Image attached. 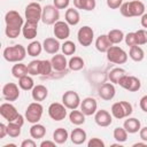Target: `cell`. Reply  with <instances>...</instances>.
<instances>
[{"instance_id": "obj_32", "label": "cell", "mask_w": 147, "mask_h": 147, "mask_svg": "<svg viewBox=\"0 0 147 147\" xmlns=\"http://www.w3.org/2000/svg\"><path fill=\"white\" fill-rule=\"evenodd\" d=\"M11 74H13V76H14L15 78L20 79L21 77H23V76H25V75H29V72H28V65H25V64H23V63H21V62H17L16 64L13 65V68H11Z\"/></svg>"}, {"instance_id": "obj_39", "label": "cell", "mask_w": 147, "mask_h": 147, "mask_svg": "<svg viewBox=\"0 0 147 147\" xmlns=\"http://www.w3.org/2000/svg\"><path fill=\"white\" fill-rule=\"evenodd\" d=\"M113 136H114V139L117 141V142H124L126 141L127 139V131L124 129V127H116L113 132Z\"/></svg>"}, {"instance_id": "obj_48", "label": "cell", "mask_w": 147, "mask_h": 147, "mask_svg": "<svg viewBox=\"0 0 147 147\" xmlns=\"http://www.w3.org/2000/svg\"><path fill=\"white\" fill-rule=\"evenodd\" d=\"M21 147H36V142H34L33 138L32 139H25L22 141Z\"/></svg>"}, {"instance_id": "obj_1", "label": "cell", "mask_w": 147, "mask_h": 147, "mask_svg": "<svg viewBox=\"0 0 147 147\" xmlns=\"http://www.w3.org/2000/svg\"><path fill=\"white\" fill-rule=\"evenodd\" d=\"M5 23H6V36L10 39H15L20 36L22 28L24 25L23 17L16 10H9L5 15Z\"/></svg>"}, {"instance_id": "obj_12", "label": "cell", "mask_w": 147, "mask_h": 147, "mask_svg": "<svg viewBox=\"0 0 147 147\" xmlns=\"http://www.w3.org/2000/svg\"><path fill=\"white\" fill-rule=\"evenodd\" d=\"M80 98L77 92L75 91H67L62 95V103L68 108V109H77L80 106Z\"/></svg>"}, {"instance_id": "obj_4", "label": "cell", "mask_w": 147, "mask_h": 147, "mask_svg": "<svg viewBox=\"0 0 147 147\" xmlns=\"http://www.w3.org/2000/svg\"><path fill=\"white\" fill-rule=\"evenodd\" d=\"M132 111H133L132 105L127 101H118L111 106V114L117 119L129 117L132 114Z\"/></svg>"}, {"instance_id": "obj_24", "label": "cell", "mask_w": 147, "mask_h": 147, "mask_svg": "<svg viewBox=\"0 0 147 147\" xmlns=\"http://www.w3.org/2000/svg\"><path fill=\"white\" fill-rule=\"evenodd\" d=\"M123 127L127 131V133H137L141 129V123L134 117H127V119L124 121Z\"/></svg>"}, {"instance_id": "obj_19", "label": "cell", "mask_w": 147, "mask_h": 147, "mask_svg": "<svg viewBox=\"0 0 147 147\" xmlns=\"http://www.w3.org/2000/svg\"><path fill=\"white\" fill-rule=\"evenodd\" d=\"M37 31H38V24L37 23H32V22H25L23 28H22V33L23 37L25 39H33L37 36Z\"/></svg>"}, {"instance_id": "obj_30", "label": "cell", "mask_w": 147, "mask_h": 147, "mask_svg": "<svg viewBox=\"0 0 147 147\" xmlns=\"http://www.w3.org/2000/svg\"><path fill=\"white\" fill-rule=\"evenodd\" d=\"M95 0H74V6L77 9L83 10H93L95 8Z\"/></svg>"}, {"instance_id": "obj_52", "label": "cell", "mask_w": 147, "mask_h": 147, "mask_svg": "<svg viewBox=\"0 0 147 147\" xmlns=\"http://www.w3.org/2000/svg\"><path fill=\"white\" fill-rule=\"evenodd\" d=\"M55 141H49V140H45L40 144V147H54L55 146Z\"/></svg>"}, {"instance_id": "obj_54", "label": "cell", "mask_w": 147, "mask_h": 147, "mask_svg": "<svg viewBox=\"0 0 147 147\" xmlns=\"http://www.w3.org/2000/svg\"><path fill=\"white\" fill-rule=\"evenodd\" d=\"M146 145H147L146 141H145V142H137V144L133 145V147H137V146H146Z\"/></svg>"}, {"instance_id": "obj_29", "label": "cell", "mask_w": 147, "mask_h": 147, "mask_svg": "<svg viewBox=\"0 0 147 147\" xmlns=\"http://www.w3.org/2000/svg\"><path fill=\"white\" fill-rule=\"evenodd\" d=\"M46 134V129L44 125L41 124H38V123H34L31 127H30V136L33 138V139H41L44 138Z\"/></svg>"}, {"instance_id": "obj_56", "label": "cell", "mask_w": 147, "mask_h": 147, "mask_svg": "<svg viewBox=\"0 0 147 147\" xmlns=\"http://www.w3.org/2000/svg\"><path fill=\"white\" fill-rule=\"evenodd\" d=\"M36 1H42V0H36Z\"/></svg>"}, {"instance_id": "obj_9", "label": "cell", "mask_w": 147, "mask_h": 147, "mask_svg": "<svg viewBox=\"0 0 147 147\" xmlns=\"http://www.w3.org/2000/svg\"><path fill=\"white\" fill-rule=\"evenodd\" d=\"M118 85L125 90H127L129 92H137L140 90L141 87V83L139 80V78L134 77V76H129V75H125L123 76L119 82H118Z\"/></svg>"}, {"instance_id": "obj_16", "label": "cell", "mask_w": 147, "mask_h": 147, "mask_svg": "<svg viewBox=\"0 0 147 147\" xmlns=\"http://www.w3.org/2000/svg\"><path fill=\"white\" fill-rule=\"evenodd\" d=\"M96 108H98V103L96 100L93 98H85L82 102H80V110L85 114V116H92L96 113Z\"/></svg>"}, {"instance_id": "obj_40", "label": "cell", "mask_w": 147, "mask_h": 147, "mask_svg": "<svg viewBox=\"0 0 147 147\" xmlns=\"http://www.w3.org/2000/svg\"><path fill=\"white\" fill-rule=\"evenodd\" d=\"M40 62L41 60H33L28 64V72L31 76L40 75Z\"/></svg>"}, {"instance_id": "obj_44", "label": "cell", "mask_w": 147, "mask_h": 147, "mask_svg": "<svg viewBox=\"0 0 147 147\" xmlns=\"http://www.w3.org/2000/svg\"><path fill=\"white\" fill-rule=\"evenodd\" d=\"M124 39H125V44L127 46H130V47H132V46H139L138 45V41H137L136 32H129L127 34H125Z\"/></svg>"}, {"instance_id": "obj_27", "label": "cell", "mask_w": 147, "mask_h": 147, "mask_svg": "<svg viewBox=\"0 0 147 147\" xmlns=\"http://www.w3.org/2000/svg\"><path fill=\"white\" fill-rule=\"evenodd\" d=\"M69 138L68 131L63 127H57L54 132H53V140L57 144V145H62L64 144Z\"/></svg>"}, {"instance_id": "obj_49", "label": "cell", "mask_w": 147, "mask_h": 147, "mask_svg": "<svg viewBox=\"0 0 147 147\" xmlns=\"http://www.w3.org/2000/svg\"><path fill=\"white\" fill-rule=\"evenodd\" d=\"M139 105H140L141 110H142V111H145V113H147V95H144V96L140 99Z\"/></svg>"}, {"instance_id": "obj_38", "label": "cell", "mask_w": 147, "mask_h": 147, "mask_svg": "<svg viewBox=\"0 0 147 147\" xmlns=\"http://www.w3.org/2000/svg\"><path fill=\"white\" fill-rule=\"evenodd\" d=\"M21 125L15 123V122H8V125H7V132H8V136L11 137V138H16L21 134Z\"/></svg>"}, {"instance_id": "obj_53", "label": "cell", "mask_w": 147, "mask_h": 147, "mask_svg": "<svg viewBox=\"0 0 147 147\" xmlns=\"http://www.w3.org/2000/svg\"><path fill=\"white\" fill-rule=\"evenodd\" d=\"M141 25H142V28H145V29H147V14H144L142 16H141Z\"/></svg>"}, {"instance_id": "obj_20", "label": "cell", "mask_w": 147, "mask_h": 147, "mask_svg": "<svg viewBox=\"0 0 147 147\" xmlns=\"http://www.w3.org/2000/svg\"><path fill=\"white\" fill-rule=\"evenodd\" d=\"M60 42L55 38H46L42 42V48L48 54H56L60 49Z\"/></svg>"}, {"instance_id": "obj_28", "label": "cell", "mask_w": 147, "mask_h": 147, "mask_svg": "<svg viewBox=\"0 0 147 147\" xmlns=\"http://www.w3.org/2000/svg\"><path fill=\"white\" fill-rule=\"evenodd\" d=\"M69 119L74 125H82L85 123V114L82 110H71V113L69 114Z\"/></svg>"}, {"instance_id": "obj_23", "label": "cell", "mask_w": 147, "mask_h": 147, "mask_svg": "<svg viewBox=\"0 0 147 147\" xmlns=\"http://www.w3.org/2000/svg\"><path fill=\"white\" fill-rule=\"evenodd\" d=\"M31 95H32V99L34 101H44L47 96H48V90L46 86L44 85H36L33 88H32V92H31Z\"/></svg>"}, {"instance_id": "obj_8", "label": "cell", "mask_w": 147, "mask_h": 147, "mask_svg": "<svg viewBox=\"0 0 147 147\" xmlns=\"http://www.w3.org/2000/svg\"><path fill=\"white\" fill-rule=\"evenodd\" d=\"M60 18V11L54 5H46L42 8V15L41 21L46 25L55 24Z\"/></svg>"}, {"instance_id": "obj_43", "label": "cell", "mask_w": 147, "mask_h": 147, "mask_svg": "<svg viewBox=\"0 0 147 147\" xmlns=\"http://www.w3.org/2000/svg\"><path fill=\"white\" fill-rule=\"evenodd\" d=\"M136 36H137V41L139 46L147 44V31L145 29H140L136 31Z\"/></svg>"}, {"instance_id": "obj_37", "label": "cell", "mask_w": 147, "mask_h": 147, "mask_svg": "<svg viewBox=\"0 0 147 147\" xmlns=\"http://www.w3.org/2000/svg\"><path fill=\"white\" fill-rule=\"evenodd\" d=\"M42 51V45L39 42V41H32L28 45V48H26V52L30 56H38L40 55Z\"/></svg>"}, {"instance_id": "obj_14", "label": "cell", "mask_w": 147, "mask_h": 147, "mask_svg": "<svg viewBox=\"0 0 147 147\" xmlns=\"http://www.w3.org/2000/svg\"><path fill=\"white\" fill-rule=\"evenodd\" d=\"M0 114L7 122H14L20 115L15 106H13L9 102H5L0 106Z\"/></svg>"}, {"instance_id": "obj_47", "label": "cell", "mask_w": 147, "mask_h": 147, "mask_svg": "<svg viewBox=\"0 0 147 147\" xmlns=\"http://www.w3.org/2000/svg\"><path fill=\"white\" fill-rule=\"evenodd\" d=\"M123 0H107V6L110 9H117L122 6Z\"/></svg>"}, {"instance_id": "obj_51", "label": "cell", "mask_w": 147, "mask_h": 147, "mask_svg": "<svg viewBox=\"0 0 147 147\" xmlns=\"http://www.w3.org/2000/svg\"><path fill=\"white\" fill-rule=\"evenodd\" d=\"M139 136H140V139H141V140H144V141L147 142V126L141 127V129L139 130Z\"/></svg>"}, {"instance_id": "obj_21", "label": "cell", "mask_w": 147, "mask_h": 147, "mask_svg": "<svg viewBox=\"0 0 147 147\" xmlns=\"http://www.w3.org/2000/svg\"><path fill=\"white\" fill-rule=\"evenodd\" d=\"M51 62H52L53 69L56 71H64L68 65V61H67L64 54H55L52 57Z\"/></svg>"}, {"instance_id": "obj_46", "label": "cell", "mask_w": 147, "mask_h": 147, "mask_svg": "<svg viewBox=\"0 0 147 147\" xmlns=\"http://www.w3.org/2000/svg\"><path fill=\"white\" fill-rule=\"evenodd\" d=\"M70 0H53V5L57 8V9H64L69 6Z\"/></svg>"}, {"instance_id": "obj_34", "label": "cell", "mask_w": 147, "mask_h": 147, "mask_svg": "<svg viewBox=\"0 0 147 147\" xmlns=\"http://www.w3.org/2000/svg\"><path fill=\"white\" fill-rule=\"evenodd\" d=\"M107 36H108V38H109V40L111 41L113 45L119 44L124 39V37H125L124 33H123V31L119 30V29H113V30H110Z\"/></svg>"}, {"instance_id": "obj_31", "label": "cell", "mask_w": 147, "mask_h": 147, "mask_svg": "<svg viewBox=\"0 0 147 147\" xmlns=\"http://www.w3.org/2000/svg\"><path fill=\"white\" fill-rule=\"evenodd\" d=\"M129 56L131 60H133L134 62H140L144 60L145 57V52L141 47L139 46H132L130 47V52H129Z\"/></svg>"}, {"instance_id": "obj_33", "label": "cell", "mask_w": 147, "mask_h": 147, "mask_svg": "<svg viewBox=\"0 0 147 147\" xmlns=\"http://www.w3.org/2000/svg\"><path fill=\"white\" fill-rule=\"evenodd\" d=\"M125 75H126V72H125L124 69H122V68H114V69H111L110 72L108 74V78H109V80H110L113 84H118L119 79H121L123 76H125Z\"/></svg>"}, {"instance_id": "obj_45", "label": "cell", "mask_w": 147, "mask_h": 147, "mask_svg": "<svg viewBox=\"0 0 147 147\" xmlns=\"http://www.w3.org/2000/svg\"><path fill=\"white\" fill-rule=\"evenodd\" d=\"M87 146L88 147H105V142L100 138H92L87 142Z\"/></svg>"}, {"instance_id": "obj_11", "label": "cell", "mask_w": 147, "mask_h": 147, "mask_svg": "<svg viewBox=\"0 0 147 147\" xmlns=\"http://www.w3.org/2000/svg\"><path fill=\"white\" fill-rule=\"evenodd\" d=\"M93 37H94V32H93V29L88 25H84L82 26L78 32H77V39H78V42L84 46V47H87L92 44L93 41Z\"/></svg>"}, {"instance_id": "obj_3", "label": "cell", "mask_w": 147, "mask_h": 147, "mask_svg": "<svg viewBox=\"0 0 147 147\" xmlns=\"http://www.w3.org/2000/svg\"><path fill=\"white\" fill-rule=\"evenodd\" d=\"M26 49L24 48V46L22 45H14V46H9V47H6L3 49V59L8 62H21L25 59V55H26Z\"/></svg>"}, {"instance_id": "obj_15", "label": "cell", "mask_w": 147, "mask_h": 147, "mask_svg": "<svg viewBox=\"0 0 147 147\" xmlns=\"http://www.w3.org/2000/svg\"><path fill=\"white\" fill-rule=\"evenodd\" d=\"M53 32H54V36H55L57 39H60V40L68 39L69 36H70V28H69V24H68L67 22H63V21H57V22L54 24Z\"/></svg>"}, {"instance_id": "obj_55", "label": "cell", "mask_w": 147, "mask_h": 147, "mask_svg": "<svg viewBox=\"0 0 147 147\" xmlns=\"http://www.w3.org/2000/svg\"><path fill=\"white\" fill-rule=\"evenodd\" d=\"M3 147H16V145H15V144H7V145H5Z\"/></svg>"}, {"instance_id": "obj_5", "label": "cell", "mask_w": 147, "mask_h": 147, "mask_svg": "<svg viewBox=\"0 0 147 147\" xmlns=\"http://www.w3.org/2000/svg\"><path fill=\"white\" fill-rule=\"evenodd\" d=\"M42 110H44V107L41 106L40 102L36 101V102H31L26 110H25V118L29 123H38L42 116Z\"/></svg>"}, {"instance_id": "obj_17", "label": "cell", "mask_w": 147, "mask_h": 147, "mask_svg": "<svg viewBox=\"0 0 147 147\" xmlns=\"http://www.w3.org/2000/svg\"><path fill=\"white\" fill-rule=\"evenodd\" d=\"M94 121L99 126L107 127V126H109L111 124L113 117H111L109 111H107L105 109H101V110H96V113L94 115Z\"/></svg>"}, {"instance_id": "obj_2", "label": "cell", "mask_w": 147, "mask_h": 147, "mask_svg": "<svg viewBox=\"0 0 147 147\" xmlns=\"http://www.w3.org/2000/svg\"><path fill=\"white\" fill-rule=\"evenodd\" d=\"M119 11L124 17H138L142 16L145 14V5L139 1H130V2H124L119 7Z\"/></svg>"}, {"instance_id": "obj_50", "label": "cell", "mask_w": 147, "mask_h": 147, "mask_svg": "<svg viewBox=\"0 0 147 147\" xmlns=\"http://www.w3.org/2000/svg\"><path fill=\"white\" fill-rule=\"evenodd\" d=\"M7 134H8V132H7V125L3 124V123H1L0 124V139H3Z\"/></svg>"}, {"instance_id": "obj_13", "label": "cell", "mask_w": 147, "mask_h": 147, "mask_svg": "<svg viewBox=\"0 0 147 147\" xmlns=\"http://www.w3.org/2000/svg\"><path fill=\"white\" fill-rule=\"evenodd\" d=\"M2 96L5 98V100L11 102V101H16L20 96V90L18 86L15 83H7L3 85L2 87Z\"/></svg>"}, {"instance_id": "obj_42", "label": "cell", "mask_w": 147, "mask_h": 147, "mask_svg": "<svg viewBox=\"0 0 147 147\" xmlns=\"http://www.w3.org/2000/svg\"><path fill=\"white\" fill-rule=\"evenodd\" d=\"M53 69V65H52V62L48 61V60H41L40 62V75L42 76H47L51 74Z\"/></svg>"}, {"instance_id": "obj_35", "label": "cell", "mask_w": 147, "mask_h": 147, "mask_svg": "<svg viewBox=\"0 0 147 147\" xmlns=\"http://www.w3.org/2000/svg\"><path fill=\"white\" fill-rule=\"evenodd\" d=\"M68 65L70 68V70L72 71H78V70H82L85 65V62L84 60L80 57V56H72L69 62H68Z\"/></svg>"}, {"instance_id": "obj_36", "label": "cell", "mask_w": 147, "mask_h": 147, "mask_svg": "<svg viewBox=\"0 0 147 147\" xmlns=\"http://www.w3.org/2000/svg\"><path fill=\"white\" fill-rule=\"evenodd\" d=\"M18 86L24 91H29L34 87V82L32 77H30L29 75H25L18 79Z\"/></svg>"}, {"instance_id": "obj_26", "label": "cell", "mask_w": 147, "mask_h": 147, "mask_svg": "<svg viewBox=\"0 0 147 147\" xmlns=\"http://www.w3.org/2000/svg\"><path fill=\"white\" fill-rule=\"evenodd\" d=\"M64 17H65V22L69 25H77L80 21V15H79L77 8H68Z\"/></svg>"}, {"instance_id": "obj_10", "label": "cell", "mask_w": 147, "mask_h": 147, "mask_svg": "<svg viewBox=\"0 0 147 147\" xmlns=\"http://www.w3.org/2000/svg\"><path fill=\"white\" fill-rule=\"evenodd\" d=\"M48 115L53 121H62L67 116V107L63 103L53 102L48 107Z\"/></svg>"}, {"instance_id": "obj_18", "label": "cell", "mask_w": 147, "mask_h": 147, "mask_svg": "<svg viewBox=\"0 0 147 147\" xmlns=\"http://www.w3.org/2000/svg\"><path fill=\"white\" fill-rule=\"evenodd\" d=\"M115 93H116V90H115V86L111 82L105 83L99 88V96L105 101H110L115 96Z\"/></svg>"}, {"instance_id": "obj_7", "label": "cell", "mask_w": 147, "mask_h": 147, "mask_svg": "<svg viewBox=\"0 0 147 147\" xmlns=\"http://www.w3.org/2000/svg\"><path fill=\"white\" fill-rule=\"evenodd\" d=\"M24 15H25V18H26L28 22H32V23L38 24V22L41 21L42 8L38 2H30L25 7Z\"/></svg>"}, {"instance_id": "obj_41", "label": "cell", "mask_w": 147, "mask_h": 147, "mask_svg": "<svg viewBox=\"0 0 147 147\" xmlns=\"http://www.w3.org/2000/svg\"><path fill=\"white\" fill-rule=\"evenodd\" d=\"M61 49H62V52H63L64 55H72L76 52V45H75L74 41L67 40V41H64L61 45Z\"/></svg>"}, {"instance_id": "obj_25", "label": "cell", "mask_w": 147, "mask_h": 147, "mask_svg": "<svg viewBox=\"0 0 147 147\" xmlns=\"http://www.w3.org/2000/svg\"><path fill=\"white\" fill-rule=\"evenodd\" d=\"M70 140L74 145H82L86 140V132L80 127H76L70 133Z\"/></svg>"}, {"instance_id": "obj_22", "label": "cell", "mask_w": 147, "mask_h": 147, "mask_svg": "<svg viewBox=\"0 0 147 147\" xmlns=\"http://www.w3.org/2000/svg\"><path fill=\"white\" fill-rule=\"evenodd\" d=\"M113 46L111 41L109 40L107 34H101L96 38L95 40V48L100 52V53H107V51Z\"/></svg>"}, {"instance_id": "obj_6", "label": "cell", "mask_w": 147, "mask_h": 147, "mask_svg": "<svg viewBox=\"0 0 147 147\" xmlns=\"http://www.w3.org/2000/svg\"><path fill=\"white\" fill-rule=\"evenodd\" d=\"M107 59L109 62L115 63V64H123L127 61V54L126 52L118 47V46H111L107 51Z\"/></svg>"}]
</instances>
